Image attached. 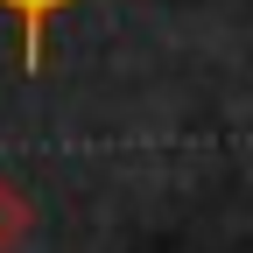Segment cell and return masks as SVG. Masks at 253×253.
<instances>
[{"label":"cell","mask_w":253,"mask_h":253,"mask_svg":"<svg viewBox=\"0 0 253 253\" xmlns=\"http://www.w3.org/2000/svg\"><path fill=\"white\" fill-rule=\"evenodd\" d=\"M14 21H21V71H42V36H49V21L71 7V0H0Z\"/></svg>","instance_id":"obj_1"},{"label":"cell","mask_w":253,"mask_h":253,"mask_svg":"<svg viewBox=\"0 0 253 253\" xmlns=\"http://www.w3.org/2000/svg\"><path fill=\"white\" fill-rule=\"evenodd\" d=\"M28 218H36V211H28V197H21L14 183H0V253H7V246L28 232Z\"/></svg>","instance_id":"obj_2"}]
</instances>
